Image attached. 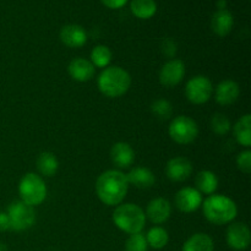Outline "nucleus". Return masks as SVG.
Masks as SVG:
<instances>
[{
	"instance_id": "obj_1",
	"label": "nucleus",
	"mask_w": 251,
	"mask_h": 251,
	"mask_svg": "<svg viewBox=\"0 0 251 251\" xmlns=\"http://www.w3.org/2000/svg\"><path fill=\"white\" fill-rule=\"evenodd\" d=\"M129 190L126 174L110 169L98 176L96 181V194L98 199L107 206H118L124 201Z\"/></svg>"
},
{
	"instance_id": "obj_2",
	"label": "nucleus",
	"mask_w": 251,
	"mask_h": 251,
	"mask_svg": "<svg viewBox=\"0 0 251 251\" xmlns=\"http://www.w3.org/2000/svg\"><path fill=\"white\" fill-rule=\"evenodd\" d=\"M201 206L206 220L216 226L232 223L238 215L235 202L226 195H210Z\"/></svg>"
},
{
	"instance_id": "obj_3",
	"label": "nucleus",
	"mask_w": 251,
	"mask_h": 251,
	"mask_svg": "<svg viewBox=\"0 0 251 251\" xmlns=\"http://www.w3.org/2000/svg\"><path fill=\"white\" fill-rule=\"evenodd\" d=\"M97 86L102 95L108 98H118L124 96L131 86L129 73L120 66H107L100 73Z\"/></svg>"
},
{
	"instance_id": "obj_4",
	"label": "nucleus",
	"mask_w": 251,
	"mask_h": 251,
	"mask_svg": "<svg viewBox=\"0 0 251 251\" xmlns=\"http://www.w3.org/2000/svg\"><path fill=\"white\" fill-rule=\"evenodd\" d=\"M112 220L114 225L127 234L141 233L146 226V215L135 203H120L115 207Z\"/></svg>"
},
{
	"instance_id": "obj_5",
	"label": "nucleus",
	"mask_w": 251,
	"mask_h": 251,
	"mask_svg": "<svg viewBox=\"0 0 251 251\" xmlns=\"http://www.w3.org/2000/svg\"><path fill=\"white\" fill-rule=\"evenodd\" d=\"M19 194L21 201L27 205L38 206L46 200L47 186L42 176L36 173H27L21 178L19 184Z\"/></svg>"
},
{
	"instance_id": "obj_6",
	"label": "nucleus",
	"mask_w": 251,
	"mask_h": 251,
	"mask_svg": "<svg viewBox=\"0 0 251 251\" xmlns=\"http://www.w3.org/2000/svg\"><path fill=\"white\" fill-rule=\"evenodd\" d=\"M6 213L10 221V229L15 232L29 229L36 222L34 208L21 200L10 203Z\"/></svg>"
},
{
	"instance_id": "obj_7",
	"label": "nucleus",
	"mask_w": 251,
	"mask_h": 251,
	"mask_svg": "<svg viewBox=\"0 0 251 251\" xmlns=\"http://www.w3.org/2000/svg\"><path fill=\"white\" fill-rule=\"evenodd\" d=\"M169 136L179 145H189L199 136V126L196 122L186 115H179L172 120L169 125Z\"/></svg>"
},
{
	"instance_id": "obj_8",
	"label": "nucleus",
	"mask_w": 251,
	"mask_h": 251,
	"mask_svg": "<svg viewBox=\"0 0 251 251\" xmlns=\"http://www.w3.org/2000/svg\"><path fill=\"white\" fill-rule=\"evenodd\" d=\"M213 92L212 82L202 75L194 76L185 86V96L193 104H203L211 98Z\"/></svg>"
},
{
	"instance_id": "obj_9",
	"label": "nucleus",
	"mask_w": 251,
	"mask_h": 251,
	"mask_svg": "<svg viewBox=\"0 0 251 251\" xmlns=\"http://www.w3.org/2000/svg\"><path fill=\"white\" fill-rule=\"evenodd\" d=\"M185 76V64L179 59H171L159 70V82L164 87H176Z\"/></svg>"
},
{
	"instance_id": "obj_10",
	"label": "nucleus",
	"mask_w": 251,
	"mask_h": 251,
	"mask_svg": "<svg viewBox=\"0 0 251 251\" xmlns=\"http://www.w3.org/2000/svg\"><path fill=\"white\" fill-rule=\"evenodd\" d=\"M227 244L230 249L243 251L248 249L251 242V233L249 227L245 223L233 222L227 229Z\"/></svg>"
},
{
	"instance_id": "obj_11",
	"label": "nucleus",
	"mask_w": 251,
	"mask_h": 251,
	"mask_svg": "<svg viewBox=\"0 0 251 251\" xmlns=\"http://www.w3.org/2000/svg\"><path fill=\"white\" fill-rule=\"evenodd\" d=\"M174 203L180 212H195L202 205V194H200V191L196 190L195 188L186 186L176 194Z\"/></svg>"
},
{
	"instance_id": "obj_12",
	"label": "nucleus",
	"mask_w": 251,
	"mask_h": 251,
	"mask_svg": "<svg viewBox=\"0 0 251 251\" xmlns=\"http://www.w3.org/2000/svg\"><path fill=\"white\" fill-rule=\"evenodd\" d=\"M193 173V163L185 157H174L169 159L166 166V176L169 180L185 181Z\"/></svg>"
},
{
	"instance_id": "obj_13",
	"label": "nucleus",
	"mask_w": 251,
	"mask_h": 251,
	"mask_svg": "<svg viewBox=\"0 0 251 251\" xmlns=\"http://www.w3.org/2000/svg\"><path fill=\"white\" fill-rule=\"evenodd\" d=\"M172 213V205L167 199L156 198L151 200L146 208V218H149L150 222L153 225H163L169 220Z\"/></svg>"
},
{
	"instance_id": "obj_14",
	"label": "nucleus",
	"mask_w": 251,
	"mask_h": 251,
	"mask_svg": "<svg viewBox=\"0 0 251 251\" xmlns=\"http://www.w3.org/2000/svg\"><path fill=\"white\" fill-rule=\"evenodd\" d=\"M60 41L69 48H81L87 42V32L80 25H66L60 31Z\"/></svg>"
},
{
	"instance_id": "obj_15",
	"label": "nucleus",
	"mask_w": 251,
	"mask_h": 251,
	"mask_svg": "<svg viewBox=\"0 0 251 251\" xmlns=\"http://www.w3.org/2000/svg\"><path fill=\"white\" fill-rule=\"evenodd\" d=\"M68 71L73 80L78 81V82H87L92 80L95 76L96 68L87 59L75 58L69 64Z\"/></svg>"
},
{
	"instance_id": "obj_16",
	"label": "nucleus",
	"mask_w": 251,
	"mask_h": 251,
	"mask_svg": "<svg viewBox=\"0 0 251 251\" xmlns=\"http://www.w3.org/2000/svg\"><path fill=\"white\" fill-rule=\"evenodd\" d=\"M110 159L119 169L129 168L135 161V152L127 142H117L110 150Z\"/></svg>"
},
{
	"instance_id": "obj_17",
	"label": "nucleus",
	"mask_w": 251,
	"mask_h": 251,
	"mask_svg": "<svg viewBox=\"0 0 251 251\" xmlns=\"http://www.w3.org/2000/svg\"><path fill=\"white\" fill-rule=\"evenodd\" d=\"M240 95V88L235 81L225 80L218 83L215 91L216 102L221 105H230L237 102Z\"/></svg>"
},
{
	"instance_id": "obj_18",
	"label": "nucleus",
	"mask_w": 251,
	"mask_h": 251,
	"mask_svg": "<svg viewBox=\"0 0 251 251\" xmlns=\"http://www.w3.org/2000/svg\"><path fill=\"white\" fill-rule=\"evenodd\" d=\"M234 26V17L232 12L225 10H217L212 15L211 19V28L213 33L217 34L218 37H226L230 33Z\"/></svg>"
},
{
	"instance_id": "obj_19",
	"label": "nucleus",
	"mask_w": 251,
	"mask_h": 251,
	"mask_svg": "<svg viewBox=\"0 0 251 251\" xmlns=\"http://www.w3.org/2000/svg\"><path fill=\"white\" fill-rule=\"evenodd\" d=\"M126 178L129 185L131 184L137 189H150L156 183V176H154L153 172L150 171L146 167H136V168L131 169L126 174Z\"/></svg>"
},
{
	"instance_id": "obj_20",
	"label": "nucleus",
	"mask_w": 251,
	"mask_h": 251,
	"mask_svg": "<svg viewBox=\"0 0 251 251\" xmlns=\"http://www.w3.org/2000/svg\"><path fill=\"white\" fill-rule=\"evenodd\" d=\"M183 251H215V243L206 233H196L184 243Z\"/></svg>"
},
{
	"instance_id": "obj_21",
	"label": "nucleus",
	"mask_w": 251,
	"mask_h": 251,
	"mask_svg": "<svg viewBox=\"0 0 251 251\" xmlns=\"http://www.w3.org/2000/svg\"><path fill=\"white\" fill-rule=\"evenodd\" d=\"M196 190L205 195H213L218 188V178L213 172L202 171L196 176Z\"/></svg>"
},
{
	"instance_id": "obj_22",
	"label": "nucleus",
	"mask_w": 251,
	"mask_h": 251,
	"mask_svg": "<svg viewBox=\"0 0 251 251\" xmlns=\"http://www.w3.org/2000/svg\"><path fill=\"white\" fill-rule=\"evenodd\" d=\"M234 136L238 144L249 149L251 146V115L245 114L239 118L234 125Z\"/></svg>"
},
{
	"instance_id": "obj_23",
	"label": "nucleus",
	"mask_w": 251,
	"mask_h": 251,
	"mask_svg": "<svg viewBox=\"0 0 251 251\" xmlns=\"http://www.w3.org/2000/svg\"><path fill=\"white\" fill-rule=\"evenodd\" d=\"M37 168L43 176L50 178L56 174L59 169V161L51 152H42L37 158Z\"/></svg>"
},
{
	"instance_id": "obj_24",
	"label": "nucleus",
	"mask_w": 251,
	"mask_h": 251,
	"mask_svg": "<svg viewBox=\"0 0 251 251\" xmlns=\"http://www.w3.org/2000/svg\"><path fill=\"white\" fill-rule=\"evenodd\" d=\"M130 10L137 19L149 20L157 12V4L154 0H131Z\"/></svg>"
},
{
	"instance_id": "obj_25",
	"label": "nucleus",
	"mask_w": 251,
	"mask_h": 251,
	"mask_svg": "<svg viewBox=\"0 0 251 251\" xmlns=\"http://www.w3.org/2000/svg\"><path fill=\"white\" fill-rule=\"evenodd\" d=\"M145 237H146L147 245L154 250L163 249L169 242L168 232L161 226H156V227L151 228Z\"/></svg>"
},
{
	"instance_id": "obj_26",
	"label": "nucleus",
	"mask_w": 251,
	"mask_h": 251,
	"mask_svg": "<svg viewBox=\"0 0 251 251\" xmlns=\"http://www.w3.org/2000/svg\"><path fill=\"white\" fill-rule=\"evenodd\" d=\"M91 63L95 68L105 69L112 61V51L107 46H96L91 51Z\"/></svg>"
},
{
	"instance_id": "obj_27",
	"label": "nucleus",
	"mask_w": 251,
	"mask_h": 251,
	"mask_svg": "<svg viewBox=\"0 0 251 251\" xmlns=\"http://www.w3.org/2000/svg\"><path fill=\"white\" fill-rule=\"evenodd\" d=\"M211 129L218 136H225L230 131L232 124H230V120L228 119L227 115L217 113L211 119Z\"/></svg>"
},
{
	"instance_id": "obj_28",
	"label": "nucleus",
	"mask_w": 251,
	"mask_h": 251,
	"mask_svg": "<svg viewBox=\"0 0 251 251\" xmlns=\"http://www.w3.org/2000/svg\"><path fill=\"white\" fill-rule=\"evenodd\" d=\"M149 245H147L146 237L141 233L136 234H130L129 238L125 243V251H147Z\"/></svg>"
},
{
	"instance_id": "obj_29",
	"label": "nucleus",
	"mask_w": 251,
	"mask_h": 251,
	"mask_svg": "<svg viewBox=\"0 0 251 251\" xmlns=\"http://www.w3.org/2000/svg\"><path fill=\"white\" fill-rule=\"evenodd\" d=\"M151 110L159 119H169L173 113V107L167 100H157L152 103Z\"/></svg>"
},
{
	"instance_id": "obj_30",
	"label": "nucleus",
	"mask_w": 251,
	"mask_h": 251,
	"mask_svg": "<svg viewBox=\"0 0 251 251\" xmlns=\"http://www.w3.org/2000/svg\"><path fill=\"white\" fill-rule=\"evenodd\" d=\"M237 166L239 171L243 173L250 174L251 173V151L249 149L245 151L240 152L237 157Z\"/></svg>"
},
{
	"instance_id": "obj_31",
	"label": "nucleus",
	"mask_w": 251,
	"mask_h": 251,
	"mask_svg": "<svg viewBox=\"0 0 251 251\" xmlns=\"http://www.w3.org/2000/svg\"><path fill=\"white\" fill-rule=\"evenodd\" d=\"M176 43L172 38H166L162 42V53L167 56V58H172L176 55Z\"/></svg>"
},
{
	"instance_id": "obj_32",
	"label": "nucleus",
	"mask_w": 251,
	"mask_h": 251,
	"mask_svg": "<svg viewBox=\"0 0 251 251\" xmlns=\"http://www.w3.org/2000/svg\"><path fill=\"white\" fill-rule=\"evenodd\" d=\"M129 0H100L104 6H107L108 9H113V10H117V9H122Z\"/></svg>"
},
{
	"instance_id": "obj_33",
	"label": "nucleus",
	"mask_w": 251,
	"mask_h": 251,
	"mask_svg": "<svg viewBox=\"0 0 251 251\" xmlns=\"http://www.w3.org/2000/svg\"><path fill=\"white\" fill-rule=\"evenodd\" d=\"M10 230V221L6 212L0 211V232H6Z\"/></svg>"
},
{
	"instance_id": "obj_34",
	"label": "nucleus",
	"mask_w": 251,
	"mask_h": 251,
	"mask_svg": "<svg viewBox=\"0 0 251 251\" xmlns=\"http://www.w3.org/2000/svg\"><path fill=\"white\" fill-rule=\"evenodd\" d=\"M226 5H227V1H226V0H218V1H217L218 10H225Z\"/></svg>"
}]
</instances>
